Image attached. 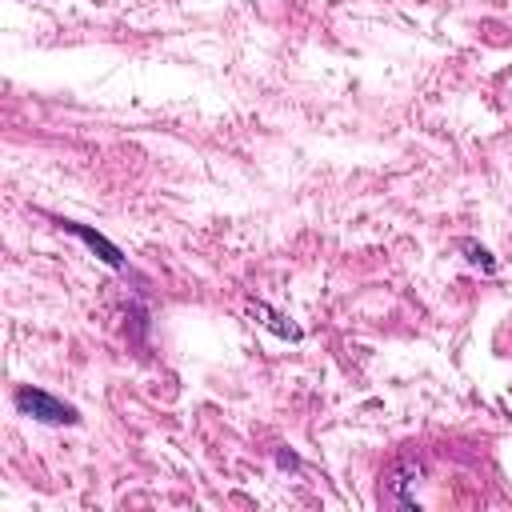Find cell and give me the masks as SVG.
<instances>
[{"label": "cell", "instance_id": "cell-2", "mask_svg": "<svg viewBox=\"0 0 512 512\" xmlns=\"http://www.w3.org/2000/svg\"><path fill=\"white\" fill-rule=\"evenodd\" d=\"M384 488H388V500H392V504L412 508V504H416V488H420V464H416V460H400V464L392 468V476L384 480Z\"/></svg>", "mask_w": 512, "mask_h": 512}, {"label": "cell", "instance_id": "cell-1", "mask_svg": "<svg viewBox=\"0 0 512 512\" xmlns=\"http://www.w3.org/2000/svg\"><path fill=\"white\" fill-rule=\"evenodd\" d=\"M16 408H20L28 420H40V424H76V420H80L72 404L56 400V396L44 392V388H28V384L16 388Z\"/></svg>", "mask_w": 512, "mask_h": 512}, {"label": "cell", "instance_id": "cell-3", "mask_svg": "<svg viewBox=\"0 0 512 512\" xmlns=\"http://www.w3.org/2000/svg\"><path fill=\"white\" fill-rule=\"evenodd\" d=\"M64 228H68L72 236H80V240H84L92 252H100V260H104L108 268H124V256H120V248H116V244H108L100 232H92V228H84V224H64Z\"/></svg>", "mask_w": 512, "mask_h": 512}, {"label": "cell", "instance_id": "cell-4", "mask_svg": "<svg viewBox=\"0 0 512 512\" xmlns=\"http://www.w3.org/2000/svg\"><path fill=\"white\" fill-rule=\"evenodd\" d=\"M252 320H260L264 328H272V332L284 336V340H300V328H296L288 316H280V312H272L268 304H260V300L252 304Z\"/></svg>", "mask_w": 512, "mask_h": 512}, {"label": "cell", "instance_id": "cell-5", "mask_svg": "<svg viewBox=\"0 0 512 512\" xmlns=\"http://www.w3.org/2000/svg\"><path fill=\"white\" fill-rule=\"evenodd\" d=\"M464 252H468V264H472V268H480V272H488V276L496 272V260L488 256V248H480V244H472V240H468V244H464Z\"/></svg>", "mask_w": 512, "mask_h": 512}]
</instances>
